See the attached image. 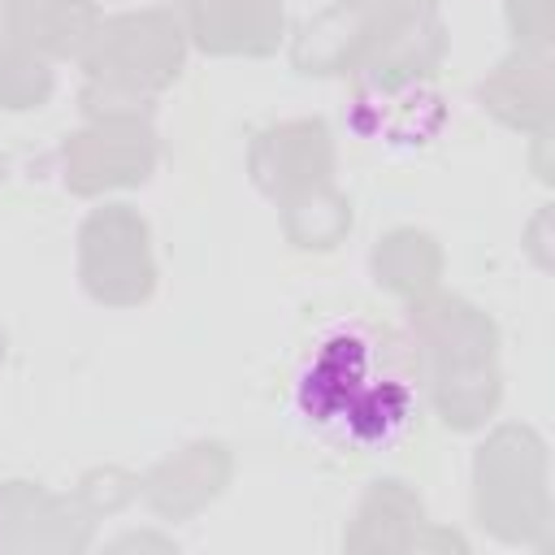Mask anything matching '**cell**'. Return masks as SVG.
Returning <instances> with one entry per match:
<instances>
[{"label": "cell", "mask_w": 555, "mask_h": 555, "mask_svg": "<svg viewBox=\"0 0 555 555\" xmlns=\"http://www.w3.org/2000/svg\"><path fill=\"white\" fill-rule=\"evenodd\" d=\"M291 416L343 455L399 451L425 416V369L412 338L369 312L325 317L295 356Z\"/></svg>", "instance_id": "1"}]
</instances>
